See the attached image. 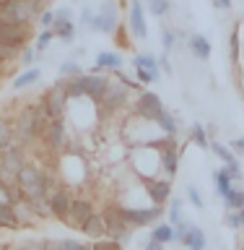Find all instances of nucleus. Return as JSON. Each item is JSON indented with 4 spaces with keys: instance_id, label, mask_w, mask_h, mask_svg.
Returning a JSON list of instances; mask_svg holds the SVG:
<instances>
[{
    "instance_id": "nucleus-1",
    "label": "nucleus",
    "mask_w": 244,
    "mask_h": 250,
    "mask_svg": "<svg viewBox=\"0 0 244 250\" xmlns=\"http://www.w3.org/2000/svg\"><path fill=\"white\" fill-rule=\"evenodd\" d=\"M47 172L42 164L26 162L19 169V177H16V185L23 190V198H42V183H44Z\"/></svg>"
},
{
    "instance_id": "nucleus-2",
    "label": "nucleus",
    "mask_w": 244,
    "mask_h": 250,
    "mask_svg": "<svg viewBox=\"0 0 244 250\" xmlns=\"http://www.w3.org/2000/svg\"><path fill=\"white\" fill-rule=\"evenodd\" d=\"M13 133H16V144H21V146H31L34 141H39V136H37V104L23 107L16 115Z\"/></svg>"
},
{
    "instance_id": "nucleus-3",
    "label": "nucleus",
    "mask_w": 244,
    "mask_h": 250,
    "mask_svg": "<svg viewBox=\"0 0 244 250\" xmlns=\"http://www.w3.org/2000/svg\"><path fill=\"white\" fill-rule=\"evenodd\" d=\"M37 11L26 0H0V23H29Z\"/></svg>"
},
{
    "instance_id": "nucleus-4",
    "label": "nucleus",
    "mask_w": 244,
    "mask_h": 250,
    "mask_svg": "<svg viewBox=\"0 0 244 250\" xmlns=\"http://www.w3.org/2000/svg\"><path fill=\"white\" fill-rule=\"evenodd\" d=\"M161 216H164V208H161V206H148V208H140V206H122V219L128 222L130 229L156 224V222H161Z\"/></svg>"
},
{
    "instance_id": "nucleus-5",
    "label": "nucleus",
    "mask_w": 244,
    "mask_h": 250,
    "mask_svg": "<svg viewBox=\"0 0 244 250\" xmlns=\"http://www.w3.org/2000/svg\"><path fill=\"white\" fill-rule=\"evenodd\" d=\"M68 94H65V86H62V81H57L52 86L50 91H44V97L39 104L44 107V112L50 115V120H62V115H65L68 109Z\"/></svg>"
},
{
    "instance_id": "nucleus-6",
    "label": "nucleus",
    "mask_w": 244,
    "mask_h": 250,
    "mask_svg": "<svg viewBox=\"0 0 244 250\" xmlns=\"http://www.w3.org/2000/svg\"><path fill=\"white\" fill-rule=\"evenodd\" d=\"M135 112L143 117L146 123H156L164 112H167V109H164L159 94H153V91H140V94H138V102H135Z\"/></svg>"
},
{
    "instance_id": "nucleus-7",
    "label": "nucleus",
    "mask_w": 244,
    "mask_h": 250,
    "mask_svg": "<svg viewBox=\"0 0 244 250\" xmlns=\"http://www.w3.org/2000/svg\"><path fill=\"white\" fill-rule=\"evenodd\" d=\"M101 216H104L107 224V240H117L120 234L130 232L128 222L122 219V206H117V203H109V206L101 208Z\"/></svg>"
},
{
    "instance_id": "nucleus-8",
    "label": "nucleus",
    "mask_w": 244,
    "mask_h": 250,
    "mask_svg": "<svg viewBox=\"0 0 244 250\" xmlns=\"http://www.w3.org/2000/svg\"><path fill=\"white\" fill-rule=\"evenodd\" d=\"M0 42L21 50L29 42V23H0Z\"/></svg>"
},
{
    "instance_id": "nucleus-9",
    "label": "nucleus",
    "mask_w": 244,
    "mask_h": 250,
    "mask_svg": "<svg viewBox=\"0 0 244 250\" xmlns=\"http://www.w3.org/2000/svg\"><path fill=\"white\" fill-rule=\"evenodd\" d=\"M50 211H52V219H60V222H68V214H70V203H73V195H70L68 188H55L50 193Z\"/></svg>"
},
{
    "instance_id": "nucleus-10",
    "label": "nucleus",
    "mask_w": 244,
    "mask_h": 250,
    "mask_svg": "<svg viewBox=\"0 0 244 250\" xmlns=\"http://www.w3.org/2000/svg\"><path fill=\"white\" fill-rule=\"evenodd\" d=\"M146 193L151 198V206H164V203L171 201V180L169 177L146 180Z\"/></svg>"
},
{
    "instance_id": "nucleus-11",
    "label": "nucleus",
    "mask_w": 244,
    "mask_h": 250,
    "mask_svg": "<svg viewBox=\"0 0 244 250\" xmlns=\"http://www.w3.org/2000/svg\"><path fill=\"white\" fill-rule=\"evenodd\" d=\"M94 214V203L89 198H83V195H73V203H70V214H68V227H73V229H81L83 222Z\"/></svg>"
},
{
    "instance_id": "nucleus-12",
    "label": "nucleus",
    "mask_w": 244,
    "mask_h": 250,
    "mask_svg": "<svg viewBox=\"0 0 244 250\" xmlns=\"http://www.w3.org/2000/svg\"><path fill=\"white\" fill-rule=\"evenodd\" d=\"M99 102H101V109H104L107 115L109 112H117L122 104H128V89H125L122 83H109Z\"/></svg>"
},
{
    "instance_id": "nucleus-13",
    "label": "nucleus",
    "mask_w": 244,
    "mask_h": 250,
    "mask_svg": "<svg viewBox=\"0 0 244 250\" xmlns=\"http://www.w3.org/2000/svg\"><path fill=\"white\" fill-rule=\"evenodd\" d=\"M91 26L96 31H101V34H114V31H117V8L112 3H101L99 13L94 16Z\"/></svg>"
},
{
    "instance_id": "nucleus-14",
    "label": "nucleus",
    "mask_w": 244,
    "mask_h": 250,
    "mask_svg": "<svg viewBox=\"0 0 244 250\" xmlns=\"http://www.w3.org/2000/svg\"><path fill=\"white\" fill-rule=\"evenodd\" d=\"M26 151H23L21 144H13L11 148H5L3 154H0V169L5 172H13V175H19V169L26 164Z\"/></svg>"
},
{
    "instance_id": "nucleus-15",
    "label": "nucleus",
    "mask_w": 244,
    "mask_h": 250,
    "mask_svg": "<svg viewBox=\"0 0 244 250\" xmlns=\"http://www.w3.org/2000/svg\"><path fill=\"white\" fill-rule=\"evenodd\" d=\"M42 141L50 151H60V148L65 146V120H52L47 133L42 136Z\"/></svg>"
},
{
    "instance_id": "nucleus-16",
    "label": "nucleus",
    "mask_w": 244,
    "mask_h": 250,
    "mask_svg": "<svg viewBox=\"0 0 244 250\" xmlns=\"http://www.w3.org/2000/svg\"><path fill=\"white\" fill-rule=\"evenodd\" d=\"M81 232L86 234L89 240H104L107 237V224H104V216H101V211H94V214L83 222V227H81Z\"/></svg>"
},
{
    "instance_id": "nucleus-17",
    "label": "nucleus",
    "mask_w": 244,
    "mask_h": 250,
    "mask_svg": "<svg viewBox=\"0 0 244 250\" xmlns=\"http://www.w3.org/2000/svg\"><path fill=\"white\" fill-rule=\"evenodd\" d=\"M130 29L138 39H146V34H148L146 16H143V3H140V0H132V5H130Z\"/></svg>"
},
{
    "instance_id": "nucleus-18",
    "label": "nucleus",
    "mask_w": 244,
    "mask_h": 250,
    "mask_svg": "<svg viewBox=\"0 0 244 250\" xmlns=\"http://www.w3.org/2000/svg\"><path fill=\"white\" fill-rule=\"evenodd\" d=\"M0 229H21V224H19V216H16V208H13V203H0Z\"/></svg>"
},
{
    "instance_id": "nucleus-19",
    "label": "nucleus",
    "mask_w": 244,
    "mask_h": 250,
    "mask_svg": "<svg viewBox=\"0 0 244 250\" xmlns=\"http://www.w3.org/2000/svg\"><path fill=\"white\" fill-rule=\"evenodd\" d=\"M151 240L161 242V245L174 242V224H169V222H156L153 229H151Z\"/></svg>"
},
{
    "instance_id": "nucleus-20",
    "label": "nucleus",
    "mask_w": 244,
    "mask_h": 250,
    "mask_svg": "<svg viewBox=\"0 0 244 250\" xmlns=\"http://www.w3.org/2000/svg\"><path fill=\"white\" fill-rule=\"evenodd\" d=\"M94 65H96V70H101V73H104V70H120L122 68V58L117 52H99Z\"/></svg>"
},
{
    "instance_id": "nucleus-21",
    "label": "nucleus",
    "mask_w": 244,
    "mask_h": 250,
    "mask_svg": "<svg viewBox=\"0 0 244 250\" xmlns=\"http://www.w3.org/2000/svg\"><path fill=\"white\" fill-rule=\"evenodd\" d=\"M13 208H16V216H19V224L21 227H34L39 222V216L31 211V206L26 203V198L19 201V203H13Z\"/></svg>"
},
{
    "instance_id": "nucleus-22",
    "label": "nucleus",
    "mask_w": 244,
    "mask_h": 250,
    "mask_svg": "<svg viewBox=\"0 0 244 250\" xmlns=\"http://www.w3.org/2000/svg\"><path fill=\"white\" fill-rule=\"evenodd\" d=\"M190 52L195 55L198 60H208L210 58V42L203 34H195V37H190Z\"/></svg>"
},
{
    "instance_id": "nucleus-23",
    "label": "nucleus",
    "mask_w": 244,
    "mask_h": 250,
    "mask_svg": "<svg viewBox=\"0 0 244 250\" xmlns=\"http://www.w3.org/2000/svg\"><path fill=\"white\" fill-rule=\"evenodd\" d=\"M206 232L200 229V227H192L190 232L182 237V248H187V250H200V248H206Z\"/></svg>"
},
{
    "instance_id": "nucleus-24",
    "label": "nucleus",
    "mask_w": 244,
    "mask_h": 250,
    "mask_svg": "<svg viewBox=\"0 0 244 250\" xmlns=\"http://www.w3.org/2000/svg\"><path fill=\"white\" fill-rule=\"evenodd\" d=\"M16 144V133H13V125L8 123V120H3L0 117V154L5 151V148H11Z\"/></svg>"
},
{
    "instance_id": "nucleus-25",
    "label": "nucleus",
    "mask_w": 244,
    "mask_h": 250,
    "mask_svg": "<svg viewBox=\"0 0 244 250\" xmlns=\"http://www.w3.org/2000/svg\"><path fill=\"white\" fill-rule=\"evenodd\" d=\"M213 183H216V195H221V198H224V195L234 188V180L224 172V167L213 172Z\"/></svg>"
},
{
    "instance_id": "nucleus-26",
    "label": "nucleus",
    "mask_w": 244,
    "mask_h": 250,
    "mask_svg": "<svg viewBox=\"0 0 244 250\" xmlns=\"http://www.w3.org/2000/svg\"><path fill=\"white\" fill-rule=\"evenodd\" d=\"M190 141H192L195 146H200L203 151H206V148H210V138H208V133H206V125L195 123L192 128H190Z\"/></svg>"
},
{
    "instance_id": "nucleus-27",
    "label": "nucleus",
    "mask_w": 244,
    "mask_h": 250,
    "mask_svg": "<svg viewBox=\"0 0 244 250\" xmlns=\"http://www.w3.org/2000/svg\"><path fill=\"white\" fill-rule=\"evenodd\" d=\"M224 206H226V211H239L244 206V190L231 188V190L224 195Z\"/></svg>"
},
{
    "instance_id": "nucleus-28",
    "label": "nucleus",
    "mask_w": 244,
    "mask_h": 250,
    "mask_svg": "<svg viewBox=\"0 0 244 250\" xmlns=\"http://www.w3.org/2000/svg\"><path fill=\"white\" fill-rule=\"evenodd\" d=\"M39 76H42V73H39L37 68H29L26 73H21V76L13 81V89H16V91H23V89H29L31 83H37V81H39Z\"/></svg>"
},
{
    "instance_id": "nucleus-29",
    "label": "nucleus",
    "mask_w": 244,
    "mask_h": 250,
    "mask_svg": "<svg viewBox=\"0 0 244 250\" xmlns=\"http://www.w3.org/2000/svg\"><path fill=\"white\" fill-rule=\"evenodd\" d=\"M55 37H60L62 42H73V37H75V26H73V21H55Z\"/></svg>"
},
{
    "instance_id": "nucleus-30",
    "label": "nucleus",
    "mask_w": 244,
    "mask_h": 250,
    "mask_svg": "<svg viewBox=\"0 0 244 250\" xmlns=\"http://www.w3.org/2000/svg\"><path fill=\"white\" fill-rule=\"evenodd\" d=\"M26 203L31 206V211L39 216V219H52V211H50V201L47 198H26Z\"/></svg>"
},
{
    "instance_id": "nucleus-31",
    "label": "nucleus",
    "mask_w": 244,
    "mask_h": 250,
    "mask_svg": "<svg viewBox=\"0 0 244 250\" xmlns=\"http://www.w3.org/2000/svg\"><path fill=\"white\" fill-rule=\"evenodd\" d=\"M210 151H213L224 164H239L237 156H234V151H231L229 146H221V144H216V141H210Z\"/></svg>"
},
{
    "instance_id": "nucleus-32",
    "label": "nucleus",
    "mask_w": 244,
    "mask_h": 250,
    "mask_svg": "<svg viewBox=\"0 0 244 250\" xmlns=\"http://www.w3.org/2000/svg\"><path fill=\"white\" fill-rule=\"evenodd\" d=\"M156 125H159V130L164 133V136H177V120L171 112H164L159 120H156Z\"/></svg>"
},
{
    "instance_id": "nucleus-33",
    "label": "nucleus",
    "mask_w": 244,
    "mask_h": 250,
    "mask_svg": "<svg viewBox=\"0 0 244 250\" xmlns=\"http://www.w3.org/2000/svg\"><path fill=\"white\" fill-rule=\"evenodd\" d=\"M60 76L62 78H78V76H83V70L75 60H65V62H60Z\"/></svg>"
},
{
    "instance_id": "nucleus-34",
    "label": "nucleus",
    "mask_w": 244,
    "mask_h": 250,
    "mask_svg": "<svg viewBox=\"0 0 244 250\" xmlns=\"http://www.w3.org/2000/svg\"><path fill=\"white\" fill-rule=\"evenodd\" d=\"M132 65H135V68H146V70H159V60H156L153 55H138V58L132 60Z\"/></svg>"
},
{
    "instance_id": "nucleus-35",
    "label": "nucleus",
    "mask_w": 244,
    "mask_h": 250,
    "mask_svg": "<svg viewBox=\"0 0 244 250\" xmlns=\"http://www.w3.org/2000/svg\"><path fill=\"white\" fill-rule=\"evenodd\" d=\"M182 222V198H171L169 201V224Z\"/></svg>"
},
{
    "instance_id": "nucleus-36",
    "label": "nucleus",
    "mask_w": 244,
    "mask_h": 250,
    "mask_svg": "<svg viewBox=\"0 0 244 250\" xmlns=\"http://www.w3.org/2000/svg\"><path fill=\"white\" fill-rule=\"evenodd\" d=\"M192 227H195V224L190 222V219H185V216H182V222H177V224H174V242H179V245H182V237L192 229Z\"/></svg>"
},
{
    "instance_id": "nucleus-37",
    "label": "nucleus",
    "mask_w": 244,
    "mask_h": 250,
    "mask_svg": "<svg viewBox=\"0 0 244 250\" xmlns=\"http://www.w3.org/2000/svg\"><path fill=\"white\" fill-rule=\"evenodd\" d=\"M135 76H138V83H153L159 81V70H146V68H135Z\"/></svg>"
},
{
    "instance_id": "nucleus-38",
    "label": "nucleus",
    "mask_w": 244,
    "mask_h": 250,
    "mask_svg": "<svg viewBox=\"0 0 244 250\" xmlns=\"http://www.w3.org/2000/svg\"><path fill=\"white\" fill-rule=\"evenodd\" d=\"M224 224L229 227V229H242V219H239V211H226L224 214Z\"/></svg>"
},
{
    "instance_id": "nucleus-39",
    "label": "nucleus",
    "mask_w": 244,
    "mask_h": 250,
    "mask_svg": "<svg viewBox=\"0 0 244 250\" xmlns=\"http://www.w3.org/2000/svg\"><path fill=\"white\" fill-rule=\"evenodd\" d=\"M52 37H55V31H52V29H44L42 34H39V39H37V47H34V50H37V55L47 50V44L52 42Z\"/></svg>"
},
{
    "instance_id": "nucleus-40",
    "label": "nucleus",
    "mask_w": 244,
    "mask_h": 250,
    "mask_svg": "<svg viewBox=\"0 0 244 250\" xmlns=\"http://www.w3.org/2000/svg\"><path fill=\"white\" fill-rule=\"evenodd\" d=\"M187 198H190V203H192L195 208H206V201H203V195H200V190L195 185L187 188Z\"/></svg>"
},
{
    "instance_id": "nucleus-41",
    "label": "nucleus",
    "mask_w": 244,
    "mask_h": 250,
    "mask_svg": "<svg viewBox=\"0 0 244 250\" xmlns=\"http://www.w3.org/2000/svg\"><path fill=\"white\" fill-rule=\"evenodd\" d=\"M91 250H125L120 242H114V240H96L91 245Z\"/></svg>"
},
{
    "instance_id": "nucleus-42",
    "label": "nucleus",
    "mask_w": 244,
    "mask_h": 250,
    "mask_svg": "<svg viewBox=\"0 0 244 250\" xmlns=\"http://www.w3.org/2000/svg\"><path fill=\"white\" fill-rule=\"evenodd\" d=\"M148 5H151L153 16H164L169 11V0H148Z\"/></svg>"
},
{
    "instance_id": "nucleus-43",
    "label": "nucleus",
    "mask_w": 244,
    "mask_h": 250,
    "mask_svg": "<svg viewBox=\"0 0 244 250\" xmlns=\"http://www.w3.org/2000/svg\"><path fill=\"white\" fill-rule=\"evenodd\" d=\"M224 172L234 180V183H239V180L244 177V175H242V169H239V164H224Z\"/></svg>"
},
{
    "instance_id": "nucleus-44",
    "label": "nucleus",
    "mask_w": 244,
    "mask_h": 250,
    "mask_svg": "<svg viewBox=\"0 0 244 250\" xmlns=\"http://www.w3.org/2000/svg\"><path fill=\"white\" fill-rule=\"evenodd\" d=\"M55 21H73V11H70L68 5H62L55 11Z\"/></svg>"
},
{
    "instance_id": "nucleus-45",
    "label": "nucleus",
    "mask_w": 244,
    "mask_h": 250,
    "mask_svg": "<svg viewBox=\"0 0 244 250\" xmlns=\"http://www.w3.org/2000/svg\"><path fill=\"white\" fill-rule=\"evenodd\" d=\"M39 23H42L44 29H52V26H55V11H42V16H39Z\"/></svg>"
},
{
    "instance_id": "nucleus-46",
    "label": "nucleus",
    "mask_w": 244,
    "mask_h": 250,
    "mask_svg": "<svg viewBox=\"0 0 244 250\" xmlns=\"http://www.w3.org/2000/svg\"><path fill=\"white\" fill-rule=\"evenodd\" d=\"M161 42H164V50H171L174 47V34L169 29H161Z\"/></svg>"
},
{
    "instance_id": "nucleus-47",
    "label": "nucleus",
    "mask_w": 244,
    "mask_h": 250,
    "mask_svg": "<svg viewBox=\"0 0 244 250\" xmlns=\"http://www.w3.org/2000/svg\"><path fill=\"white\" fill-rule=\"evenodd\" d=\"M229 148L234 151V156H244V138H234L229 144Z\"/></svg>"
},
{
    "instance_id": "nucleus-48",
    "label": "nucleus",
    "mask_w": 244,
    "mask_h": 250,
    "mask_svg": "<svg viewBox=\"0 0 244 250\" xmlns=\"http://www.w3.org/2000/svg\"><path fill=\"white\" fill-rule=\"evenodd\" d=\"M21 250H44V240H29L21 245Z\"/></svg>"
},
{
    "instance_id": "nucleus-49",
    "label": "nucleus",
    "mask_w": 244,
    "mask_h": 250,
    "mask_svg": "<svg viewBox=\"0 0 244 250\" xmlns=\"http://www.w3.org/2000/svg\"><path fill=\"white\" fill-rule=\"evenodd\" d=\"M231 60H239V37H237V31L231 34Z\"/></svg>"
},
{
    "instance_id": "nucleus-50",
    "label": "nucleus",
    "mask_w": 244,
    "mask_h": 250,
    "mask_svg": "<svg viewBox=\"0 0 244 250\" xmlns=\"http://www.w3.org/2000/svg\"><path fill=\"white\" fill-rule=\"evenodd\" d=\"M34 58H37V50H26V52H23L21 55V65H31V62H34Z\"/></svg>"
},
{
    "instance_id": "nucleus-51",
    "label": "nucleus",
    "mask_w": 244,
    "mask_h": 250,
    "mask_svg": "<svg viewBox=\"0 0 244 250\" xmlns=\"http://www.w3.org/2000/svg\"><path fill=\"white\" fill-rule=\"evenodd\" d=\"M81 242L78 240H60V250H78Z\"/></svg>"
},
{
    "instance_id": "nucleus-52",
    "label": "nucleus",
    "mask_w": 244,
    "mask_h": 250,
    "mask_svg": "<svg viewBox=\"0 0 244 250\" xmlns=\"http://www.w3.org/2000/svg\"><path fill=\"white\" fill-rule=\"evenodd\" d=\"M44 250H60V240L47 237V240H44Z\"/></svg>"
},
{
    "instance_id": "nucleus-53",
    "label": "nucleus",
    "mask_w": 244,
    "mask_h": 250,
    "mask_svg": "<svg viewBox=\"0 0 244 250\" xmlns=\"http://www.w3.org/2000/svg\"><path fill=\"white\" fill-rule=\"evenodd\" d=\"M167 245H161V242H156V240H148L146 245H143V250H164Z\"/></svg>"
},
{
    "instance_id": "nucleus-54",
    "label": "nucleus",
    "mask_w": 244,
    "mask_h": 250,
    "mask_svg": "<svg viewBox=\"0 0 244 250\" xmlns=\"http://www.w3.org/2000/svg\"><path fill=\"white\" fill-rule=\"evenodd\" d=\"M213 3H216V8H229L231 0H213Z\"/></svg>"
},
{
    "instance_id": "nucleus-55",
    "label": "nucleus",
    "mask_w": 244,
    "mask_h": 250,
    "mask_svg": "<svg viewBox=\"0 0 244 250\" xmlns=\"http://www.w3.org/2000/svg\"><path fill=\"white\" fill-rule=\"evenodd\" d=\"M78 250H91V245H86V242H81V248Z\"/></svg>"
},
{
    "instance_id": "nucleus-56",
    "label": "nucleus",
    "mask_w": 244,
    "mask_h": 250,
    "mask_svg": "<svg viewBox=\"0 0 244 250\" xmlns=\"http://www.w3.org/2000/svg\"><path fill=\"white\" fill-rule=\"evenodd\" d=\"M239 219H242V224H244V206L239 208Z\"/></svg>"
},
{
    "instance_id": "nucleus-57",
    "label": "nucleus",
    "mask_w": 244,
    "mask_h": 250,
    "mask_svg": "<svg viewBox=\"0 0 244 250\" xmlns=\"http://www.w3.org/2000/svg\"><path fill=\"white\" fill-rule=\"evenodd\" d=\"M5 250H21V245H11V248H5Z\"/></svg>"
},
{
    "instance_id": "nucleus-58",
    "label": "nucleus",
    "mask_w": 244,
    "mask_h": 250,
    "mask_svg": "<svg viewBox=\"0 0 244 250\" xmlns=\"http://www.w3.org/2000/svg\"><path fill=\"white\" fill-rule=\"evenodd\" d=\"M200 250H206V248H200Z\"/></svg>"
}]
</instances>
